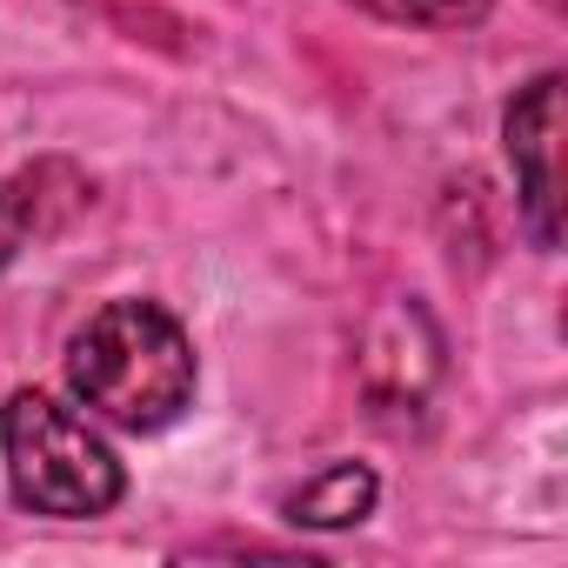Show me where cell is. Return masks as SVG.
<instances>
[{"instance_id": "6", "label": "cell", "mask_w": 568, "mask_h": 568, "mask_svg": "<svg viewBox=\"0 0 568 568\" xmlns=\"http://www.w3.org/2000/svg\"><path fill=\"white\" fill-rule=\"evenodd\" d=\"M48 168L41 174H14V181H0V267H8L41 227H54V214H48Z\"/></svg>"}, {"instance_id": "4", "label": "cell", "mask_w": 568, "mask_h": 568, "mask_svg": "<svg viewBox=\"0 0 568 568\" xmlns=\"http://www.w3.org/2000/svg\"><path fill=\"white\" fill-rule=\"evenodd\" d=\"M422 322V308H388L382 322H375V335H368V355H362V368H368V388L382 395V402H415L422 388H428V375H435V355H442V342L435 335H422V348H408V328Z\"/></svg>"}, {"instance_id": "3", "label": "cell", "mask_w": 568, "mask_h": 568, "mask_svg": "<svg viewBox=\"0 0 568 568\" xmlns=\"http://www.w3.org/2000/svg\"><path fill=\"white\" fill-rule=\"evenodd\" d=\"M501 141H508L521 221H528L535 247H555L561 241V74H541L515 94Z\"/></svg>"}, {"instance_id": "1", "label": "cell", "mask_w": 568, "mask_h": 568, "mask_svg": "<svg viewBox=\"0 0 568 568\" xmlns=\"http://www.w3.org/2000/svg\"><path fill=\"white\" fill-rule=\"evenodd\" d=\"M68 382L101 422L154 435L194 402V342L161 302H108L68 342Z\"/></svg>"}, {"instance_id": "2", "label": "cell", "mask_w": 568, "mask_h": 568, "mask_svg": "<svg viewBox=\"0 0 568 568\" xmlns=\"http://www.w3.org/2000/svg\"><path fill=\"white\" fill-rule=\"evenodd\" d=\"M0 455H8L14 501L54 521H94L128 488L121 455L88 428V415H74L68 402L41 388L8 395V408H0Z\"/></svg>"}, {"instance_id": "7", "label": "cell", "mask_w": 568, "mask_h": 568, "mask_svg": "<svg viewBox=\"0 0 568 568\" xmlns=\"http://www.w3.org/2000/svg\"><path fill=\"white\" fill-rule=\"evenodd\" d=\"M355 8H368L395 28H475L495 0H355Z\"/></svg>"}, {"instance_id": "5", "label": "cell", "mask_w": 568, "mask_h": 568, "mask_svg": "<svg viewBox=\"0 0 568 568\" xmlns=\"http://www.w3.org/2000/svg\"><path fill=\"white\" fill-rule=\"evenodd\" d=\"M375 495L382 488H375V475L362 462H335V468L308 475L288 501H281V515L302 521V528H355V521H368Z\"/></svg>"}]
</instances>
